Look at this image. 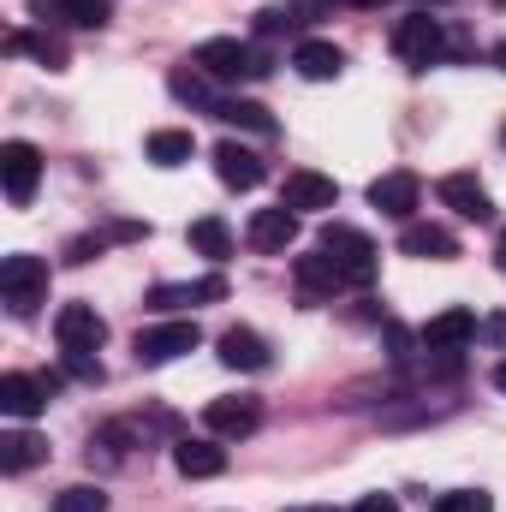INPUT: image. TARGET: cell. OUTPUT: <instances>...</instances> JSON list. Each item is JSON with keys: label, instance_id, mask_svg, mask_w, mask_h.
<instances>
[{"label": "cell", "instance_id": "f35d334b", "mask_svg": "<svg viewBox=\"0 0 506 512\" xmlns=\"http://www.w3.org/2000/svg\"><path fill=\"white\" fill-rule=\"evenodd\" d=\"M429 6H447V0H429Z\"/></svg>", "mask_w": 506, "mask_h": 512}, {"label": "cell", "instance_id": "4316f807", "mask_svg": "<svg viewBox=\"0 0 506 512\" xmlns=\"http://www.w3.org/2000/svg\"><path fill=\"white\" fill-rule=\"evenodd\" d=\"M215 120H227V126H245V131H274L268 108H256V102H215Z\"/></svg>", "mask_w": 506, "mask_h": 512}, {"label": "cell", "instance_id": "d4e9b609", "mask_svg": "<svg viewBox=\"0 0 506 512\" xmlns=\"http://www.w3.org/2000/svg\"><path fill=\"white\" fill-rule=\"evenodd\" d=\"M6 54H36L48 72L66 66V42H54V36H30V30H12V36H6Z\"/></svg>", "mask_w": 506, "mask_h": 512}, {"label": "cell", "instance_id": "f1b7e54d", "mask_svg": "<svg viewBox=\"0 0 506 512\" xmlns=\"http://www.w3.org/2000/svg\"><path fill=\"white\" fill-rule=\"evenodd\" d=\"M429 512H489V495L483 489H453V495H441Z\"/></svg>", "mask_w": 506, "mask_h": 512}, {"label": "cell", "instance_id": "52a82bcc", "mask_svg": "<svg viewBox=\"0 0 506 512\" xmlns=\"http://www.w3.org/2000/svg\"><path fill=\"white\" fill-rule=\"evenodd\" d=\"M36 179H42V155H36V143H24V137L0 143V185H6V203H12V209H30Z\"/></svg>", "mask_w": 506, "mask_h": 512}, {"label": "cell", "instance_id": "6da1fadb", "mask_svg": "<svg viewBox=\"0 0 506 512\" xmlns=\"http://www.w3.org/2000/svg\"><path fill=\"white\" fill-rule=\"evenodd\" d=\"M197 72L215 78V84H245V78H262L268 72V60L256 54L251 42H239V36H215V42L197 48Z\"/></svg>", "mask_w": 506, "mask_h": 512}, {"label": "cell", "instance_id": "4dcf8cb0", "mask_svg": "<svg viewBox=\"0 0 506 512\" xmlns=\"http://www.w3.org/2000/svg\"><path fill=\"white\" fill-rule=\"evenodd\" d=\"M66 370H72L78 382H102V358H66Z\"/></svg>", "mask_w": 506, "mask_h": 512}, {"label": "cell", "instance_id": "cb8c5ba5", "mask_svg": "<svg viewBox=\"0 0 506 512\" xmlns=\"http://www.w3.org/2000/svg\"><path fill=\"white\" fill-rule=\"evenodd\" d=\"M191 251L197 256H215V262H227L233 256V227L227 221H215V215H203V221H191Z\"/></svg>", "mask_w": 506, "mask_h": 512}, {"label": "cell", "instance_id": "44dd1931", "mask_svg": "<svg viewBox=\"0 0 506 512\" xmlns=\"http://www.w3.org/2000/svg\"><path fill=\"white\" fill-rule=\"evenodd\" d=\"M173 465H179V477H221L227 471V447H215V441H173Z\"/></svg>", "mask_w": 506, "mask_h": 512}, {"label": "cell", "instance_id": "7402d4cb", "mask_svg": "<svg viewBox=\"0 0 506 512\" xmlns=\"http://www.w3.org/2000/svg\"><path fill=\"white\" fill-rule=\"evenodd\" d=\"M42 459H48V441H42V435H30V429L0 435V471H6V477H18V471H30V465H42Z\"/></svg>", "mask_w": 506, "mask_h": 512}, {"label": "cell", "instance_id": "ac0fdd59", "mask_svg": "<svg viewBox=\"0 0 506 512\" xmlns=\"http://www.w3.org/2000/svg\"><path fill=\"white\" fill-rule=\"evenodd\" d=\"M292 66H298V78L328 84V78H340V72H346V54H340L334 42H298V48H292Z\"/></svg>", "mask_w": 506, "mask_h": 512}, {"label": "cell", "instance_id": "7c38bea8", "mask_svg": "<svg viewBox=\"0 0 506 512\" xmlns=\"http://www.w3.org/2000/svg\"><path fill=\"white\" fill-rule=\"evenodd\" d=\"M477 334H483V328H477V316L453 304V310H441V316H429V322H423V352H465Z\"/></svg>", "mask_w": 506, "mask_h": 512}, {"label": "cell", "instance_id": "836d02e7", "mask_svg": "<svg viewBox=\"0 0 506 512\" xmlns=\"http://www.w3.org/2000/svg\"><path fill=\"white\" fill-rule=\"evenodd\" d=\"M495 268H501V274H506V233H501V239H495Z\"/></svg>", "mask_w": 506, "mask_h": 512}, {"label": "cell", "instance_id": "9c48e42d", "mask_svg": "<svg viewBox=\"0 0 506 512\" xmlns=\"http://www.w3.org/2000/svg\"><path fill=\"white\" fill-rule=\"evenodd\" d=\"M292 280H298V304H328V298L346 286V274L334 268V256L328 251L298 256V262H292Z\"/></svg>", "mask_w": 506, "mask_h": 512}, {"label": "cell", "instance_id": "e575fe53", "mask_svg": "<svg viewBox=\"0 0 506 512\" xmlns=\"http://www.w3.org/2000/svg\"><path fill=\"white\" fill-rule=\"evenodd\" d=\"M495 387H501V393H506V364H495Z\"/></svg>", "mask_w": 506, "mask_h": 512}, {"label": "cell", "instance_id": "ba28073f", "mask_svg": "<svg viewBox=\"0 0 506 512\" xmlns=\"http://www.w3.org/2000/svg\"><path fill=\"white\" fill-rule=\"evenodd\" d=\"M203 423H209V435L245 441V435H256V429H262V405H256V399H245V393H227V399H209Z\"/></svg>", "mask_w": 506, "mask_h": 512}, {"label": "cell", "instance_id": "5bb4252c", "mask_svg": "<svg viewBox=\"0 0 506 512\" xmlns=\"http://www.w3.org/2000/svg\"><path fill=\"white\" fill-rule=\"evenodd\" d=\"M435 191H441V203H447L453 215H465V221H489V215H495V203H489V191L477 185V173H447Z\"/></svg>", "mask_w": 506, "mask_h": 512}, {"label": "cell", "instance_id": "ffe728a7", "mask_svg": "<svg viewBox=\"0 0 506 512\" xmlns=\"http://www.w3.org/2000/svg\"><path fill=\"white\" fill-rule=\"evenodd\" d=\"M48 405V382L42 376H0V411L6 417H36Z\"/></svg>", "mask_w": 506, "mask_h": 512}, {"label": "cell", "instance_id": "f546056e", "mask_svg": "<svg viewBox=\"0 0 506 512\" xmlns=\"http://www.w3.org/2000/svg\"><path fill=\"white\" fill-rule=\"evenodd\" d=\"M292 24H298L292 6H262V12H256V30H262V36H280V30H292Z\"/></svg>", "mask_w": 506, "mask_h": 512}, {"label": "cell", "instance_id": "5b68a950", "mask_svg": "<svg viewBox=\"0 0 506 512\" xmlns=\"http://www.w3.org/2000/svg\"><path fill=\"white\" fill-rule=\"evenodd\" d=\"M54 340H60L66 358H96L102 340H108V322L96 316V304H60V316H54Z\"/></svg>", "mask_w": 506, "mask_h": 512}, {"label": "cell", "instance_id": "8d00e7d4", "mask_svg": "<svg viewBox=\"0 0 506 512\" xmlns=\"http://www.w3.org/2000/svg\"><path fill=\"white\" fill-rule=\"evenodd\" d=\"M495 60H501V72H506V42H501V48H495Z\"/></svg>", "mask_w": 506, "mask_h": 512}, {"label": "cell", "instance_id": "83f0119b", "mask_svg": "<svg viewBox=\"0 0 506 512\" xmlns=\"http://www.w3.org/2000/svg\"><path fill=\"white\" fill-rule=\"evenodd\" d=\"M54 512H108V495L90 489V483H78V489H60L54 495Z\"/></svg>", "mask_w": 506, "mask_h": 512}, {"label": "cell", "instance_id": "2e32d148", "mask_svg": "<svg viewBox=\"0 0 506 512\" xmlns=\"http://www.w3.org/2000/svg\"><path fill=\"white\" fill-rule=\"evenodd\" d=\"M215 173H221V185H233V191H256L268 167H262V155L245 149V143H221V149H215Z\"/></svg>", "mask_w": 506, "mask_h": 512}, {"label": "cell", "instance_id": "4fadbf2b", "mask_svg": "<svg viewBox=\"0 0 506 512\" xmlns=\"http://www.w3.org/2000/svg\"><path fill=\"white\" fill-rule=\"evenodd\" d=\"M245 239H251L256 251H292L298 245V209H256L251 227H245Z\"/></svg>", "mask_w": 506, "mask_h": 512}, {"label": "cell", "instance_id": "277c9868", "mask_svg": "<svg viewBox=\"0 0 506 512\" xmlns=\"http://www.w3.org/2000/svg\"><path fill=\"white\" fill-rule=\"evenodd\" d=\"M393 54H399L411 72H423V66H435V60L447 54V36H441V24H435L429 12H411V18L393 24Z\"/></svg>", "mask_w": 506, "mask_h": 512}, {"label": "cell", "instance_id": "8992f818", "mask_svg": "<svg viewBox=\"0 0 506 512\" xmlns=\"http://www.w3.org/2000/svg\"><path fill=\"white\" fill-rule=\"evenodd\" d=\"M197 322H155V328H137V340H131V352H137V364L143 370H155V364H173V358H185V352H197Z\"/></svg>", "mask_w": 506, "mask_h": 512}, {"label": "cell", "instance_id": "30bf717a", "mask_svg": "<svg viewBox=\"0 0 506 512\" xmlns=\"http://www.w3.org/2000/svg\"><path fill=\"white\" fill-rule=\"evenodd\" d=\"M280 203H286V209H298V215H310V209H334V203H340V185H334L328 173H310V167H298V173H286V185H280Z\"/></svg>", "mask_w": 506, "mask_h": 512}, {"label": "cell", "instance_id": "d6a6232c", "mask_svg": "<svg viewBox=\"0 0 506 512\" xmlns=\"http://www.w3.org/2000/svg\"><path fill=\"white\" fill-rule=\"evenodd\" d=\"M483 334H489V340H501V346H506V316H495V322H489Z\"/></svg>", "mask_w": 506, "mask_h": 512}, {"label": "cell", "instance_id": "7a4b0ae2", "mask_svg": "<svg viewBox=\"0 0 506 512\" xmlns=\"http://www.w3.org/2000/svg\"><path fill=\"white\" fill-rule=\"evenodd\" d=\"M0 298H6L12 316H30V310L48 298V262L30 256V251H12L0 262Z\"/></svg>", "mask_w": 506, "mask_h": 512}, {"label": "cell", "instance_id": "3957f363", "mask_svg": "<svg viewBox=\"0 0 506 512\" xmlns=\"http://www.w3.org/2000/svg\"><path fill=\"white\" fill-rule=\"evenodd\" d=\"M322 251L334 256V268L346 274V286H370L376 280V245L358 233V227H322Z\"/></svg>", "mask_w": 506, "mask_h": 512}, {"label": "cell", "instance_id": "9a60e30c", "mask_svg": "<svg viewBox=\"0 0 506 512\" xmlns=\"http://www.w3.org/2000/svg\"><path fill=\"white\" fill-rule=\"evenodd\" d=\"M417 197H423V185H417V173H381L376 185H370V203H376L381 215H393V221H411V209H417Z\"/></svg>", "mask_w": 506, "mask_h": 512}, {"label": "cell", "instance_id": "1f68e13d", "mask_svg": "<svg viewBox=\"0 0 506 512\" xmlns=\"http://www.w3.org/2000/svg\"><path fill=\"white\" fill-rule=\"evenodd\" d=\"M352 512H399V501H393V495H364Z\"/></svg>", "mask_w": 506, "mask_h": 512}, {"label": "cell", "instance_id": "d590c367", "mask_svg": "<svg viewBox=\"0 0 506 512\" xmlns=\"http://www.w3.org/2000/svg\"><path fill=\"white\" fill-rule=\"evenodd\" d=\"M286 512H340V507H286Z\"/></svg>", "mask_w": 506, "mask_h": 512}, {"label": "cell", "instance_id": "484cf974", "mask_svg": "<svg viewBox=\"0 0 506 512\" xmlns=\"http://www.w3.org/2000/svg\"><path fill=\"white\" fill-rule=\"evenodd\" d=\"M191 131H149V161L155 167H179V161H191Z\"/></svg>", "mask_w": 506, "mask_h": 512}, {"label": "cell", "instance_id": "8fae6325", "mask_svg": "<svg viewBox=\"0 0 506 512\" xmlns=\"http://www.w3.org/2000/svg\"><path fill=\"white\" fill-rule=\"evenodd\" d=\"M227 298V280L221 274H203V280H167L149 292V310H191V304H221Z\"/></svg>", "mask_w": 506, "mask_h": 512}, {"label": "cell", "instance_id": "d6986e66", "mask_svg": "<svg viewBox=\"0 0 506 512\" xmlns=\"http://www.w3.org/2000/svg\"><path fill=\"white\" fill-rule=\"evenodd\" d=\"M221 364L227 370H268V340L256 328H227L221 334Z\"/></svg>", "mask_w": 506, "mask_h": 512}, {"label": "cell", "instance_id": "74e56055", "mask_svg": "<svg viewBox=\"0 0 506 512\" xmlns=\"http://www.w3.org/2000/svg\"><path fill=\"white\" fill-rule=\"evenodd\" d=\"M346 6H381V0H346Z\"/></svg>", "mask_w": 506, "mask_h": 512}, {"label": "cell", "instance_id": "e0dca14e", "mask_svg": "<svg viewBox=\"0 0 506 512\" xmlns=\"http://www.w3.org/2000/svg\"><path fill=\"white\" fill-rule=\"evenodd\" d=\"M399 251L429 256V262H453V256H459V239H453L447 227H435V221H411V227L399 233Z\"/></svg>", "mask_w": 506, "mask_h": 512}, {"label": "cell", "instance_id": "603a6c76", "mask_svg": "<svg viewBox=\"0 0 506 512\" xmlns=\"http://www.w3.org/2000/svg\"><path fill=\"white\" fill-rule=\"evenodd\" d=\"M36 12H54L60 24H78V30H102L114 18V0H36Z\"/></svg>", "mask_w": 506, "mask_h": 512}, {"label": "cell", "instance_id": "ab89813d", "mask_svg": "<svg viewBox=\"0 0 506 512\" xmlns=\"http://www.w3.org/2000/svg\"><path fill=\"white\" fill-rule=\"evenodd\" d=\"M495 6H506V0H495Z\"/></svg>", "mask_w": 506, "mask_h": 512}]
</instances>
